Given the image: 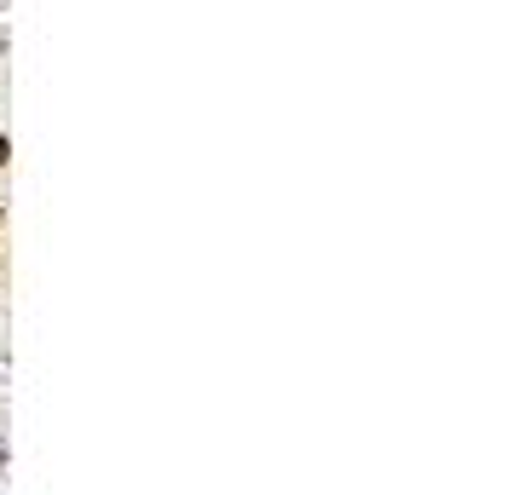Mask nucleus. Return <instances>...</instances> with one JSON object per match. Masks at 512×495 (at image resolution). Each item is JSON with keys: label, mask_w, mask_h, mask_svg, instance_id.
<instances>
[{"label": "nucleus", "mask_w": 512, "mask_h": 495, "mask_svg": "<svg viewBox=\"0 0 512 495\" xmlns=\"http://www.w3.org/2000/svg\"><path fill=\"white\" fill-rule=\"evenodd\" d=\"M12 167V139H6V127H0V173Z\"/></svg>", "instance_id": "f257e3e1"}, {"label": "nucleus", "mask_w": 512, "mask_h": 495, "mask_svg": "<svg viewBox=\"0 0 512 495\" xmlns=\"http://www.w3.org/2000/svg\"><path fill=\"white\" fill-rule=\"evenodd\" d=\"M0 271H6V248H0Z\"/></svg>", "instance_id": "f03ea898"}]
</instances>
